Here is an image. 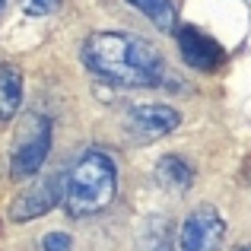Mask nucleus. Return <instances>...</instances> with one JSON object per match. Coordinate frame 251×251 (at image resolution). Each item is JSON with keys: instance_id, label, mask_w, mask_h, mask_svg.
<instances>
[{"instance_id": "obj_7", "label": "nucleus", "mask_w": 251, "mask_h": 251, "mask_svg": "<svg viewBox=\"0 0 251 251\" xmlns=\"http://www.w3.org/2000/svg\"><path fill=\"white\" fill-rule=\"evenodd\" d=\"M127 121L143 137H166L181 124V115L172 105H130Z\"/></svg>"}, {"instance_id": "obj_2", "label": "nucleus", "mask_w": 251, "mask_h": 251, "mask_svg": "<svg viewBox=\"0 0 251 251\" xmlns=\"http://www.w3.org/2000/svg\"><path fill=\"white\" fill-rule=\"evenodd\" d=\"M118 169L115 159L102 150H86L67 172L64 207L70 216H96L115 201Z\"/></svg>"}, {"instance_id": "obj_10", "label": "nucleus", "mask_w": 251, "mask_h": 251, "mask_svg": "<svg viewBox=\"0 0 251 251\" xmlns=\"http://www.w3.org/2000/svg\"><path fill=\"white\" fill-rule=\"evenodd\" d=\"M130 3H134L150 23H156V29L169 32L172 25H175V6H172V0H130Z\"/></svg>"}, {"instance_id": "obj_9", "label": "nucleus", "mask_w": 251, "mask_h": 251, "mask_svg": "<svg viewBox=\"0 0 251 251\" xmlns=\"http://www.w3.org/2000/svg\"><path fill=\"white\" fill-rule=\"evenodd\" d=\"M23 105V74L10 64H0V121H10Z\"/></svg>"}, {"instance_id": "obj_8", "label": "nucleus", "mask_w": 251, "mask_h": 251, "mask_svg": "<svg viewBox=\"0 0 251 251\" xmlns=\"http://www.w3.org/2000/svg\"><path fill=\"white\" fill-rule=\"evenodd\" d=\"M156 181L166 191L184 194V191L194 184V169H191L181 156H162V159L156 162Z\"/></svg>"}, {"instance_id": "obj_6", "label": "nucleus", "mask_w": 251, "mask_h": 251, "mask_svg": "<svg viewBox=\"0 0 251 251\" xmlns=\"http://www.w3.org/2000/svg\"><path fill=\"white\" fill-rule=\"evenodd\" d=\"M178 38V51H181V61L188 67L201 70V74H213L216 67H223L226 61V51H223L220 42H213L210 35H203L194 25H178L175 29Z\"/></svg>"}, {"instance_id": "obj_3", "label": "nucleus", "mask_w": 251, "mask_h": 251, "mask_svg": "<svg viewBox=\"0 0 251 251\" xmlns=\"http://www.w3.org/2000/svg\"><path fill=\"white\" fill-rule=\"evenodd\" d=\"M48 153H51V121L38 111L23 115L10 150V178L13 181L35 178L48 159Z\"/></svg>"}, {"instance_id": "obj_4", "label": "nucleus", "mask_w": 251, "mask_h": 251, "mask_svg": "<svg viewBox=\"0 0 251 251\" xmlns=\"http://www.w3.org/2000/svg\"><path fill=\"white\" fill-rule=\"evenodd\" d=\"M64 188H67V172H54V175L38 178L35 184L19 191L16 201L10 203V220L13 223H29V220H38V216L51 213L64 201Z\"/></svg>"}, {"instance_id": "obj_13", "label": "nucleus", "mask_w": 251, "mask_h": 251, "mask_svg": "<svg viewBox=\"0 0 251 251\" xmlns=\"http://www.w3.org/2000/svg\"><path fill=\"white\" fill-rule=\"evenodd\" d=\"M42 251H74V242L67 232H48L42 239Z\"/></svg>"}, {"instance_id": "obj_5", "label": "nucleus", "mask_w": 251, "mask_h": 251, "mask_svg": "<svg viewBox=\"0 0 251 251\" xmlns=\"http://www.w3.org/2000/svg\"><path fill=\"white\" fill-rule=\"evenodd\" d=\"M226 239V223L216 213V207H197L184 216L178 229V245L181 251H220Z\"/></svg>"}, {"instance_id": "obj_12", "label": "nucleus", "mask_w": 251, "mask_h": 251, "mask_svg": "<svg viewBox=\"0 0 251 251\" xmlns=\"http://www.w3.org/2000/svg\"><path fill=\"white\" fill-rule=\"evenodd\" d=\"M57 6H61V0H23L25 16H51Z\"/></svg>"}, {"instance_id": "obj_14", "label": "nucleus", "mask_w": 251, "mask_h": 251, "mask_svg": "<svg viewBox=\"0 0 251 251\" xmlns=\"http://www.w3.org/2000/svg\"><path fill=\"white\" fill-rule=\"evenodd\" d=\"M0 6H3V0H0Z\"/></svg>"}, {"instance_id": "obj_1", "label": "nucleus", "mask_w": 251, "mask_h": 251, "mask_svg": "<svg viewBox=\"0 0 251 251\" xmlns=\"http://www.w3.org/2000/svg\"><path fill=\"white\" fill-rule=\"evenodd\" d=\"M80 54L92 74L127 89H153L166 76V57L159 48L130 32H92Z\"/></svg>"}, {"instance_id": "obj_11", "label": "nucleus", "mask_w": 251, "mask_h": 251, "mask_svg": "<svg viewBox=\"0 0 251 251\" xmlns=\"http://www.w3.org/2000/svg\"><path fill=\"white\" fill-rule=\"evenodd\" d=\"M137 251H175V242H172V232L166 223H150L147 232L137 242Z\"/></svg>"}, {"instance_id": "obj_15", "label": "nucleus", "mask_w": 251, "mask_h": 251, "mask_svg": "<svg viewBox=\"0 0 251 251\" xmlns=\"http://www.w3.org/2000/svg\"><path fill=\"white\" fill-rule=\"evenodd\" d=\"M245 251H251V248H245Z\"/></svg>"}]
</instances>
